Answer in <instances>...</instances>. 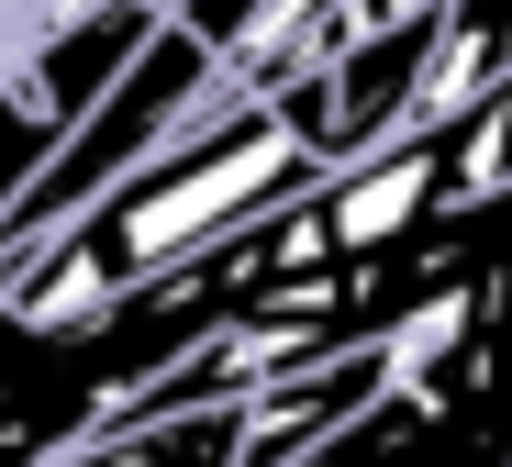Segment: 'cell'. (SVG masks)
I'll return each mask as SVG.
<instances>
[{
  "instance_id": "1",
  "label": "cell",
  "mask_w": 512,
  "mask_h": 467,
  "mask_svg": "<svg viewBox=\"0 0 512 467\" xmlns=\"http://www.w3.org/2000/svg\"><path fill=\"white\" fill-rule=\"evenodd\" d=\"M201 89H212V45H190L179 23H145V45L101 78V101L90 112H78L45 156H34V178H23V190H12V212H0V256H23L45 223H67V212H90L101 190H112V178L123 167H145L167 134H179L190 112H201Z\"/></svg>"
}]
</instances>
